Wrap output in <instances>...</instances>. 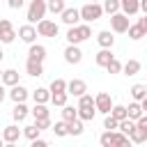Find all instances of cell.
Here are the masks:
<instances>
[{
    "label": "cell",
    "mask_w": 147,
    "mask_h": 147,
    "mask_svg": "<svg viewBox=\"0 0 147 147\" xmlns=\"http://www.w3.org/2000/svg\"><path fill=\"white\" fill-rule=\"evenodd\" d=\"M99 145L101 147H129L131 145V138L126 133H122L119 129H106L101 136H99Z\"/></svg>",
    "instance_id": "obj_1"
},
{
    "label": "cell",
    "mask_w": 147,
    "mask_h": 147,
    "mask_svg": "<svg viewBox=\"0 0 147 147\" xmlns=\"http://www.w3.org/2000/svg\"><path fill=\"white\" fill-rule=\"evenodd\" d=\"M92 37V28H90V23H78V25H69V30H67V34H64V39H67V44H83L85 39H90Z\"/></svg>",
    "instance_id": "obj_2"
},
{
    "label": "cell",
    "mask_w": 147,
    "mask_h": 147,
    "mask_svg": "<svg viewBox=\"0 0 147 147\" xmlns=\"http://www.w3.org/2000/svg\"><path fill=\"white\" fill-rule=\"evenodd\" d=\"M78 117L83 119V122H90V119H94V115H96V103H94V96L92 94H83V96H78Z\"/></svg>",
    "instance_id": "obj_3"
},
{
    "label": "cell",
    "mask_w": 147,
    "mask_h": 147,
    "mask_svg": "<svg viewBox=\"0 0 147 147\" xmlns=\"http://www.w3.org/2000/svg\"><path fill=\"white\" fill-rule=\"evenodd\" d=\"M48 11V2L46 0H28V11H25V18L28 23H39Z\"/></svg>",
    "instance_id": "obj_4"
},
{
    "label": "cell",
    "mask_w": 147,
    "mask_h": 147,
    "mask_svg": "<svg viewBox=\"0 0 147 147\" xmlns=\"http://www.w3.org/2000/svg\"><path fill=\"white\" fill-rule=\"evenodd\" d=\"M103 14H106V11H103V5H101V2H85V5L80 7V18H83L85 23H94V21H99Z\"/></svg>",
    "instance_id": "obj_5"
},
{
    "label": "cell",
    "mask_w": 147,
    "mask_h": 147,
    "mask_svg": "<svg viewBox=\"0 0 147 147\" xmlns=\"http://www.w3.org/2000/svg\"><path fill=\"white\" fill-rule=\"evenodd\" d=\"M37 32H39V37L55 39V37L60 34V25H57L55 21H51V18H41V21L37 23Z\"/></svg>",
    "instance_id": "obj_6"
},
{
    "label": "cell",
    "mask_w": 147,
    "mask_h": 147,
    "mask_svg": "<svg viewBox=\"0 0 147 147\" xmlns=\"http://www.w3.org/2000/svg\"><path fill=\"white\" fill-rule=\"evenodd\" d=\"M129 16L124 14V11H117V14H110V30L115 32V34H124L126 30H129Z\"/></svg>",
    "instance_id": "obj_7"
},
{
    "label": "cell",
    "mask_w": 147,
    "mask_h": 147,
    "mask_svg": "<svg viewBox=\"0 0 147 147\" xmlns=\"http://www.w3.org/2000/svg\"><path fill=\"white\" fill-rule=\"evenodd\" d=\"M64 62L67 64H80L83 62V51H80V44H67L64 48Z\"/></svg>",
    "instance_id": "obj_8"
},
{
    "label": "cell",
    "mask_w": 147,
    "mask_h": 147,
    "mask_svg": "<svg viewBox=\"0 0 147 147\" xmlns=\"http://www.w3.org/2000/svg\"><path fill=\"white\" fill-rule=\"evenodd\" d=\"M16 39V30L9 18H0V44H11Z\"/></svg>",
    "instance_id": "obj_9"
},
{
    "label": "cell",
    "mask_w": 147,
    "mask_h": 147,
    "mask_svg": "<svg viewBox=\"0 0 147 147\" xmlns=\"http://www.w3.org/2000/svg\"><path fill=\"white\" fill-rule=\"evenodd\" d=\"M94 103H96V113H101V115H108V113L113 110V106H115L108 92H99V94L94 96Z\"/></svg>",
    "instance_id": "obj_10"
},
{
    "label": "cell",
    "mask_w": 147,
    "mask_h": 147,
    "mask_svg": "<svg viewBox=\"0 0 147 147\" xmlns=\"http://www.w3.org/2000/svg\"><path fill=\"white\" fill-rule=\"evenodd\" d=\"M67 92L78 99V96H83L87 92V83L83 78H71V80H67Z\"/></svg>",
    "instance_id": "obj_11"
},
{
    "label": "cell",
    "mask_w": 147,
    "mask_h": 147,
    "mask_svg": "<svg viewBox=\"0 0 147 147\" xmlns=\"http://www.w3.org/2000/svg\"><path fill=\"white\" fill-rule=\"evenodd\" d=\"M7 94H9V99H11L14 103H18V101H25V99H28L32 92H30L25 85L16 83V85H11V87H9V92H7Z\"/></svg>",
    "instance_id": "obj_12"
},
{
    "label": "cell",
    "mask_w": 147,
    "mask_h": 147,
    "mask_svg": "<svg viewBox=\"0 0 147 147\" xmlns=\"http://www.w3.org/2000/svg\"><path fill=\"white\" fill-rule=\"evenodd\" d=\"M60 18H62V23L64 25H78L83 18H80V9H76V7H67L62 14H60Z\"/></svg>",
    "instance_id": "obj_13"
},
{
    "label": "cell",
    "mask_w": 147,
    "mask_h": 147,
    "mask_svg": "<svg viewBox=\"0 0 147 147\" xmlns=\"http://www.w3.org/2000/svg\"><path fill=\"white\" fill-rule=\"evenodd\" d=\"M37 28L32 25V23H25V25H21L18 28V39L21 41H25V44H34V39H37Z\"/></svg>",
    "instance_id": "obj_14"
},
{
    "label": "cell",
    "mask_w": 147,
    "mask_h": 147,
    "mask_svg": "<svg viewBox=\"0 0 147 147\" xmlns=\"http://www.w3.org/2000/svg\"><path fill=\"white\" fill-rule=\"evenodd\" d=\"M23 136V129H18L16 124H7L5 129H2V138H5V142L7 145H14V142H18V138Z\"/></svg>",
    "instance_id": "obj_15"
},
{
    "label": "cell",
    "mask_w": 147,
    "mask_h": 147,
    "mask_svg": "<svg viewBox=\"0 0 147 147\" xmlns=\"http://www.w3.org/2000/svg\"><path fill=\"white\" fill-rule=\"evenodd\" d=\"M25 74H28V76H32V78H39V76H44V62L28 57V60H25Z\"/></svg>",
    "instance_id": "obj_16"
},
{
    "label": "cell",
    "mask_w": 147,
    "mask_h": 147,
    "mask_svg": "<svg viewBox=\"0 0 147 147\" xmlns=\"http://www.w3.org/2000/svg\"><path fill=\"white\" fill-rule=\"evenodd\" d=\"M28 115H30V108L25 106V101L14 103V108H11V117H14V122H25Z\"/></svg>",
    "instance_id": "obj_17"
},
{
    "label": "cell",
    "mask_w": 147,
    "mask_h": 147,
    "mask_svg": "<svg viewBox=\"0 0 147 147\" xmlns=\"http://www.w3.org/2000/svg\"><path fill=\"white\" fill-rule=\"evenodd\" d=\"M96 44H99L101 48H113V44H115L113 30H101V32H96Z\"/></svg>",
    "instance_id": "obj_18"
},
{
    "label": "cell",
    "mask_w": 147,
    "mask_h": 147,
    "mask_svg": "<svg viewBox=\"0 0 147 147\" xmlns=\"http://www.w3.org/2000/svg\"><path fill=\"white\" fill-rule=\"evenodd\" d=\"M46 46L44 44H30V48H28V57H32V60H39V62H44L46 60Z\"/></svg>",
    "instance_id": "obj_19"
},
{
    "label": "cell",
    "mask_w": 147,
    "mask_h": 147,
    "mask_svg": "<svg viewBox=\"0 0 147 147\" xmlns=\"http://www.w3.org/2000/svg\"><path fill=\"white\" fill-rule=\"evenodd\" d=\"M119 7L126 16H136L140 11V0H119Z\"/></svg>",
    "instance_id": "obj_20"
},
{
    "label": "cell",
    "mask_w": 147,
    "mask_h": 147,
    "mask_svg": "<svg viewBox=\"0 0 147 147\" xmlns=\"http://www.w3.org/2000/svg\"><path fill=\"white\" fill-rule=\"evenodd\" d=\"M126 32H129V39H133V41H138V39L147 37V30H145V28H142V23H138V21H136V23H131Z\"/></svg>",
    "instance_id": "obj_21"
},
{
    "label": "cell",
    "mask_w": 147,
    "mask_h": 147,
    "mask_svg": "<svg viewBox=\"0 0 147 147\" xmlns=\"http://www.w3.org/2000/svg\"><path fill=\"white\" fill-rule=\"evenodd\" d=\"M140 69H142L140 60H126L122 64V74L124 76H136V74H140Z\"/></svg>",
    "instance_id": "obj_22"
},
{
    "label": "cell",
    "mask_w": 147,
    "mask_h": 147,
    "mask_svg": "<svg viewBox=\"0 0 147 147\" xmlns=\"http://www.w3.org/2000/svg\"><path fill=\"white\" fill-rule=\"evenodd\" d=\"M113 57H115V55H113V48H101V51L94 55V62H96L99 67H103V69H106V64H108Z\"/></svg>",
    "instance_id": "obj_23"
},
{
    "label": "cell",
    "mask_w": 147,
    "mask_h": 147,
    "mask_svg": "<svg viewBox=\"0 0 147 147\" xmlns=\"http://www.w3.org/2000/svg\"><path fill=\"white\" fill-rule=\"evenodd\" d=\"M2 83H5L7 87H11V85L21 83V74H18L16 69H5V71H2Z\"/></svg>",
    "instance_id": "obj_24"
},
{
    "label": "cell",
    "mask_w": 147,
    "mask_h": 147,
    "mask_svg": "<svg viewBox=\"0 0 147 147\" xmlns=\"http://www.w3.org/2000/svg\"><path fill=\"white\" fill-rule=\"evenodd\" d=\"M131 99H136V101H142L145 96H147V83H136V85H131Z\"/></svg>",
    "instance_id": "obj_25"
},
{
    "label": "cell",
    "mask_w": 147,
    "mask_h": 147,
    "mask_svg": "<svg viewBox=\"0 0 147 147\" xmlns=\"http://www.w3.org/2000/svg\"><path fill=\"white\" fill-rule=\"evenodd\" d=\"M32 99H34V103H48L51 101V90L48 87H37V90H32Z\"/></svg>",
    "instance_id": "obj_26"
},
{
    "label": "cell",
    "mask_w": 147,
    "mask_h": 147,
    "mask_svg": "<svg viewBox=\"0 0 147 147\" xmlns=\"http://www.w3.org/2000/svg\"><path fill=\"white\" fill-rule=\"evenodd\" d=\"M129 138H131L133 145H142V142H147V129H140V126L136 124V129L129 133Z\"/></svg>",
    "instance_id": "obj_27"
},
{
    "label": "cell",
    "mask_w": 147,
    "mask_h": 147,
    "mask_svg": "<svg viewBox=\"0 0 147 147\" xmlns=\"http://www.w3.org/2000/svg\"><path fill=\"white\" fill-rule=\"evenodd\" d=\"M30 115H32L34 119H41V117H51V110H48L46 103H34V108L30 110Z\"/></svg>",
    "instance_id": "obj_28"
},
{
    "label": "cell",
    "mask_w": 147,
    "mask_h": 147,
    "mask_svg": "<svg viewBox=\"0 0 147 147\" xmlns=\"http://www.w3.org/2000/svg\"><path fill=\"white\" fill-rule=\"evenodd\" d=\"M41 136V129L37 126V122L34 124H28V126H23V138H28L30 142L34 140V138H39Z\"/></svg>",
    "instance_id": "obj_29"
},
{
    "label": "cell",
    "mask_w": 147,
    "mask_h": 147,
    "mask_svg": "<svg viewBox=\"0 0 147 147\" xmlns=\"http://www.w3.org/2000/svg\"><path fill=\"white\" fill-rule=\"evenodd\" d=\"M126 110H129V117H131V119H138V117L145 113V110H142V103H140V101H136V99L126 106Z\"/></svg>",
    "instance_id": "obj_30"
},
{
    "label": "cell",
    "mask_w": 147,
    "mask_h": 147,
    "mask_svg": "<svg viewBox=\"0 0 147 147\" xmlns=\"http://www.w3.org/2000/svg\"><path fill=\"white\" fill-rule=\"evenodd\" d=\"M67 124H69V136H83L85 126H83V119H80V117H76V119L67 122Z\"/></svg>",
    "instance_id": "obj_31"
},
{
    "label": "cell",
    "mask_w": 147,
    "mask_h": 147,
    "mask_svg": "<svg viewBox=\"0 0 147 147\" xmlns=\"http://www.w3.org/2000/svg\"><path fill=\"white\" fill-rule=\"evenodd\" d=\"M46 2H48V11L55 14V16H60V14L67 9V2H64V0H46Z\"/></svg>",
    "instance_id": "obj_32"
},
{
    "label": "cell",
    "mask_w": 147,
    "mask_h": 147,
    "mask_svg": "<svg viewBox=\"0 0 147 147\" xmlns=\"http://www.w3.org/2000/svg\"><path fill=\"white\" fill-rule=\"evenodd\" d=\"M67 99H69V92H51V103L53 106H64L67 103Z\"/></svg>",
    "instance_id": "obj_33"
},
{
    "label": "cell",
    "mask_w": 147,
    "mask_h": 147,
    "mask_svg": "<svg viewBox=\"0 0 147 147\" xmlns=\"http://www.w3.org/2000/svg\"><path fill=\"white\" fill-rule=\"evenodd\" d=\"M76 117H78V108L64 103V106H62V119H64V122H71V119H76Z\"/></svg>",
    "instance_id": "obj_34"
},
{
    "label": "cell",
    "mask_w": 147,
    "mask_h": 147,
    "mask_svg": "<svg viewBox=\"0 0 147 147\" xmlns=\"http://www.w3.org/2000/svg\"><path fill=\"white\" fill-rule=\"evenodd\" d=\"M110 115H113L115 119H119V122H122V119H126V117H129V110H126V106L115 103V106H113V110H110Z\"/></svg>",
    "instance_id": "obj_35"
},
{
    "label": "cell",
    "mask_w": 147,
    "mask_h": 147,
    "mask_svg": "<svg viewBox=\"0 0 147 147\" xmlns=\"http://www.w3.org/2000/svg\"><path fill=\"white\" fill-rule=\"evenodd\" d=\"M53 133H55L57 138H64V136H69V124H67L64 119L55 122V124H53Z\"/></svg>",
    "instance_id": "obj_36"
},
{
    "label": "cell",
    "mask_w": 147,
    "mask_h": 147,
    "mask_svg": "<svg viewBox=\"0 0 147 147\" xmlns=\"http://www.w3.org/2000/svg\"><path fill=\"white\" fill-rule=\"evenodd\" d=\"M101 5H103V11H106V14H117V11H122L119 0H101Z\"/></svg>",
    "instance_id": "obj_37"
},
{
    "label": "cell",
    "mask_w": 147,
    "mask_h": 147,
    "mask_svg": "<svg viewBox=\"0 0 147 147\" xmlns=\"http://www.w3.org/2000/svg\"><path fill=\"white\" fill-rule=\"evenodd\" d=\"M51 92H67V80L64 78H53V83L48 85Z\"/></svg>",
    "instance_id": "obj_38"
},
{
    "label": "cell",
    "mask_w": 147,
    "mask_h": 147,
    "mask_svg": "<svg viewBox=\"0 0 147 147\" xmlns=\"http://www.w3.org/2000/svg\"><path fill=\"white\" fill-rule=\"evenodd\" d=\"M117 129H119L122 133H126V136H129V133H131V131L136 129V119L126 117V119H122V122H119V126H117Z\"/></svg>",
    "instance_id": "obj_39"
},
{
    "label": "cell",
    "mask_w": 147,
    "mask_h": 147,
    "mask_svg": "<svg viewBox=\"0 0 147 147\" xmlns=\"http://www.w3.org/2000/svg\"><path fill=\"white\" fill-rule=\"evenodd\" d=\"M106 71H108V74H122V62H119L117 57H113V60L106 64Z\"/></svg>",
    "instance_id": "obj_40"
},
{
    "label": "cell",
    "mask_w": 147,
    "mask_h": 147,
    "mask_svg": "<svg viewBox=\"0 0 147 147\" xmlns=\"http://www.w3.org/2000/svg\"><path fill=\"white\" fill-rule=\"evenodd\" d=\"M117 126H119V119H115V117L108 113L106 119H103V129H110V131H113V129H117Z\"/></svg>",
    "instance_id": "obj_41"
},
{
    "label": "cell",
    "mask_w": 147,
    "mask_h": 147,
    "mask_svg": "<svg viewBox=\"0 0 147 147\" xmlns=\"http://www.w3.org/2000/svg\"><path fill=\"white\" fill-rule=\"evenodd\" d=\"M37 122V126L41 129V131H46V129H53V122H51V117H41V119H34Z\"/></svg>",
    "instance_id": "obj_42"
},
{
    "label": "cell",
    "mask_w": 147,
    "mask_h": 147,
    "mask_svg": "<svg viewBox=\"0 0 147 147\" xmlns=\"http://www.w3.org/2000/svg\"><path fill=\"white\" fill-rule=\"evenodd\" d=\"M7 5H9V9H21L25 5V0H7Z\"/></svg>",
    "instance_id": "obj_43"
},
{
    "label": "cell",
    "mask_w": 147,
    "mask_h": 147,
    "mask_svg": "<svg viewBox=\"0 0 147 147\" xmlns=\"http://www.w3.org/2000/svg\"><path fill=\"white\" fill-rule=\"evenodd\" d=\"M48 145V140H44V138H34L32 140V147H46Z\"/></svg>",
    "instance_id": "obj_44"
},
{
    "label": "cell",
    "mask_w": 147,
    "mask_h": 147,
    "mask_svg": "<svg viewBox=\"0 0 147 147\" xmlns=\"http://www.w3.org/2000/svg\"><path fill=\"white\" fill-rule=\"evenodd\" d=\"M5 87H7V85H5V83H2V80H0V103H2V101H5V99H7V96H9V94H7V90H5Z\"/></svg>",
    "instance_id": "obj_45"
},
{
    "label": "cell",
    "mask_w": 147,
    "mask_h": 147,
    "mask_svg": "<svg viewBox=\"0 0 147 147\" xmlns=\"http://www.w3.org/2000/svg\"><path fill=\"white\" fill-rule=\"evenodd\" d=\"M138 23H142V28H145V30H147V14H142V16H140V18H138Z\"/></svg>",
    "instance_id": "obj_46"
},
{
    "label": "cell",
    "mask_w": 147,
    "mask_h": 147,
    "mask_svg": "<svg viewBox=\"0 0 147 147\" xmlns=\"http://www.w3.org/2000/svg\"><path fill=\"white\" fill-rule=\"evenodd\" d=\"M140 11L147 14V0H140Z\"/></svg>",
    "instance_id": "obj_47"
},
{
    "label": "cell",
    "mask_w": 147,
    "mask_h": 147,
    "mask_svg": "<svg viewBox=\"0 0 147 147\" xmlns=\"http://www.w3.org/2000/svg\"><path fill=\"white\" fill-rule=\"evenodd\" d=\"M140 103H142V110H145V113H147V96H145V99H142V101H140Z\"/></svg>",
    "instance_id": "obj_48"
},
{
    "label": "cell",
    "mask_w": 147,
    "mask_h": 147,
    "mask_svg": "<svg viewBox=\"0 0 147 147\" xmlns=\"http://www.w3.org/2000/svg\"><path fill=\"white\" fill-rule=\"evenodd\" d=\"M2 145H5V138H2V136H0V147H2Z\"/></svg>",
    "instance_id": "obj_49"
},
{
    "label": "cell",
    "mask_w": 147,
    "mask_h": 147,
    "mask_svg": "<svg viewBox=\"0 0 147 147\" xmlns=\"http://www.w3.org/2000/svg\"><path fill=\"white\" fill-rule=\"evenodd\" d=\"M2 57H5V53H2V48H0V62H2Z\"/></svg>",
    "instance_id": "obj_50"
},
{
    "label": "cell",
    "mask_w": 147,
    "mask_h": 147,
    "mask_svg": "<svg viewBox=\"0 0 147 147\" xmlns=\"http://www.w3.org/2000/svg\"><path fill=\"white\" fill-rule=\"evenodd\" d=\"M87 2H101V0H87Z\"/></svg>",
    "instance_id": "obj_51"
},
{
    "label": "cell",
    "mask_w": 147,
    "mask_h": 147,
    "mask_svg": "<svg viewBox=\"0 0 147 147\" xmlns=\"http://www.w3.org/2000/svg\"><path fill=\"white\" fill-rule=\"evenodd\" d=\"M0 80H2V69H0Z\"/></svg>",
    "instance_id": "obj_52"
}]
</instances>
